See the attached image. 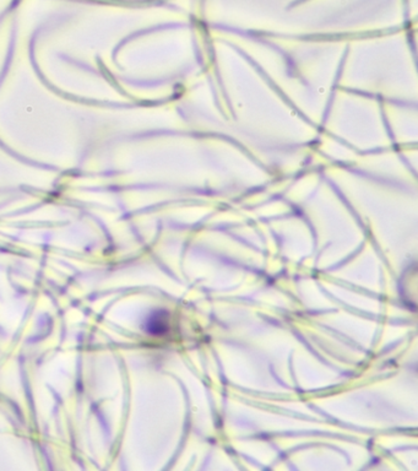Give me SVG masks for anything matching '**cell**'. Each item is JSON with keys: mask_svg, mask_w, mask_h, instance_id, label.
<instances>
[{"mask_svg": "<svg viewBox=\"0 0 418 471\" xmlns=\"http://www.w3.org/2000/svg\"><path fill=\"white\" fill-rule=\"evenodd\" d=\"M150 327V331L153 334H162L167 330V327H168V322H167V316L166 313H160L156 314V316L152 317V319L150 320L149 323Z\"/></svg>", "mask_w": 418, "mask_h": 471, "instance_id": "6da1fadb", "label": "cell"}]
</instances>
